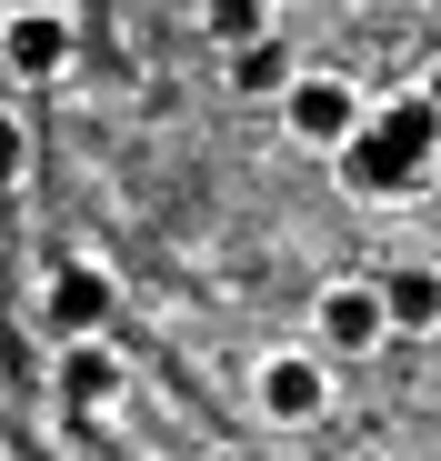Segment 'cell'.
<instances>
[{
	"label": "cell",
	"mask_w": 441,
	"mask_h": 461,
	"mask_svg": "<svg viewBox=\"0 0 441 461\" xmlns=\"http://www.w3.org/2000/svg\"><path fill=\"white\" fill-rule=\"evenodd\" d=\"M341 181L351 191H421L431 181V161H441V111H431V91H411V101H382L372 121H361L341 150Z\"/></svg>",
	"instance_id": "obj_1"
},
{
	"label": "cell",
	"mask_w": 441,
	"mask_h": 461,
	"mask_svg": "<svg viewBox=\"0 0 441 461\" xmlns=\"http://www.w3.org/2000/svg\"><path fill=\"white\" fill-rule=\"evenodd\" d=\"M231 91H241V101H261V91L281 101V91H291V50H281V31H271V41H241V50H231Z\"/></svg>",
	"instance_id": "obj_8"
},
{
	"label": "cell",
	"mask_w": 441,
	"mask_h": 461,
	"mask_svg": "<svg viewBox=\"0 0 441 461\" xmlns=\"http://www.w3.org/2000/svg\"><path fill=\"white\" fill-rule=\"evenodd\" d=\"M0 11H50V0H0Z\"/></svg>",
	"instance_id": "obj_12"
},
{
	"label": "cell",
	"mask_w": 441,
	"mask_h": 461,
	"mask_svg": "<svg viewBox=\"0 0 441 461\" xmlns=\"http://www.w3.org/2000/svg\"><path fill=\"white\" fill-rule=\"evenodd\" d=\"M281 21H271V0H201V41H220V50H241V41H271Z\"/></svg>",
	"instance_id": "obj_10"
},
{
	"label": "cell",
	"mask_w": 441,
	"mask_h": 461,
	"mask_svg": "<svg viewBox=\"0 0 441 461\" xmlns=\"http://www.w3.org/2000/svg\"><path fill=\"white\" fill-rule=\"evenodd\" d=\"M70 50H81V31H70L60 0L50 11H0V70H11V81H60Z\"/></svg>",
	"instance_id": "obj_3"
},
{
	"label": "cell",
	"mask_w": 441,
	"mask_h": 461,
	"mask_svg": "<svg viewBox=\"0 0 441 461\" xmlns=\"http://www.w3.org/2000/svg\"><path fill=\"white\" fill-rule=\"evenodd\" d=\"M431 111H441V81H431Z\"/></svg>",
	"instance_id": "obj_13"
},
{
	"label": "cell",
	"mask_w": 441,
	"mask_h": 461,
	"mask_svg": "<svg viewBox=\"0 0 441 461\" xmlns=\"http://www.w3.org/2000/svg\"><path fill=\"white\" fill-rule=\"evenodd\" d=\"M111 301H121V291H111L101 261H60L50 291H40V321H50L60 341H101V331H111Z\"/></svg>",
	"instance_id": "obj_4"
},
{
	"label": "cell",
	"mask_w": 441,
	"mask_h": 461,
	"mask_svg": "<svg viewBox=\"0 0 441 461\" xmlns=\"http://www.w3.org/2000/svg\"><path fill=\"white\" fill-rule=\"evenodd\" d=\"M60 402L70 411H111L121 402V351L111 341H60Z\"/></svg>",
	"instance_id": "obj_7"
},
{
	"label": "cell",
	"mask_w": 441,
	"mask_h": 461,
	"mask_svg": "<svg viewBox=\"0 0 441 461\" xmlns=\"http://www.w3.org/2000/svg\"><path fill=\"white\" fill-rule=\"evenodd\" d=\"M311 321H321V341H331V351H382V341H392V312H382V281H321Z\"/></svg>",
	"instance_id": "obj_6"
},
{
	"label": "cell",
	"mask_w": 441,
	"mask_h": 461,
	"mask_svg": "<svg viewBox=\"0 0 441 461\" xmlns=\"http://www.w3.org/2000/svg\"><path fill=\"white\" fill-rule=\"evenodd\" d=\"M431 11H441V0H431Z\"/></svg>",
	"instance_id": "obj_14"
},
{
	"label": "cell",
	"mask_w": 441,
	"mask_h": 461,
	"mask_svg": "<svg viewBox=\"0 0 441 461\" xmlns=\"http://www.w3.org/2000/svg\"><path fill=\"white\" fill-rule=\"evenodd\" d=\"M21 171H31V131L21 111H0V191H21Z\"/></svg>",
	"instance_id": "obj_11"
},
{
	"label": "cell",
	"mask_w": 441,
	"mask_h": 461,
	"mask_svg": "<svg viewBox=\"0 0 441 461\" xmlns=\"http://www.w3.org/2000/svg\"><path fill=\"white\" fill-rule=\"evenodd\" d=\"M251 392H261V421H281V431H302V421H321V402H331V371H321L311 351H271Z\"/></svg>",
	"instance_id": "obj_5"
},
{
	"label": "cell",
	"mask_w": 441,
	"mask_h": 461,
	"mask_svg": "<svg viewBox=\"0 0 441 461\" xmlns=\"http://www.w3.org/2000/svg\"><path fill=\"white\" fill-rule=\"evenodd\" d=\"M382 312H392V331H431L441 321V271H392L382 281Z\"/></svg>",
	"instance_id": "obj_9"
},
{
	"label": "cell",
	"mask_w": 441,
	"mask_h": 461,
	"mask_svg": "<svg viewBox=\"0 0 441 461\" xmlns=\"http://www.w3.org/2000/svg\"><path fill=\"white\" fill-rule=\"evenodd\" d=\"M281 121H291V140H311V150H341L361 121V91L341 81V70H291V91H281Z\"/></svg>",
	"instance_id": "obj_2"
}]
</instances>
